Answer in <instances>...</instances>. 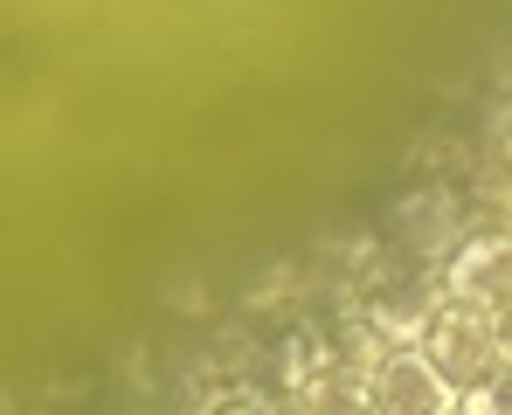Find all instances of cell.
<instances>
[{
  "label": "cell",
  "mask_w": 512,
  "mask_h": 415,
  "mask_svg": "<svg viewBox=\"0 0 512 415\" xmlns=\"http://www.w3.org/2000/svg\"><path fill=\"white\" fill-rule=\"evenodd\" d=\"M291 415H374V374H353V367H333L319 388L305 395H284Z\"/></svg>",
  "instance_id": "obj_7"
},
{
  "label": "cell",
  "mask_w": 512,
  "mask_h": 415,
  "mask_svg": "<svg viewBox=\"0 0 512 415\" xmlns=\"http://www.w3.org/2000/svg\"><path fill=\"white\" fill-rule=\"evenodd\" d=\"M450 305V291H443V277H429V270H409L402 284H388L381 298H367L360 312H367V326L381 332L395 353L402 346H423V332H429V319Z\"/></svg>",
  "instance_id": "obj_4"
},
{
  "label": "cell",
  "mask_w": 512,
  "mask_h": 415,
  "mask_svg": "<svg viewBox=\"0 0 512 415\" xmlns=\"http://www.w3.org/2000/svg\"><path fill=\"white\" fill-rule=\"evenodd\" d=\"M478 229H485V222H478L471 194L450 187V180H423V187L395 208V236L409 243L416 263H443V249H457L464 236H478Z\"/></svg>",
  "instance_id": "obj_2"
},
{
  "label": "cell",
  "mask_w": 512,
  "mask_h": 415,
  "mask_svg": "<svg viewBox=\"0 0 512 415\" xmlns=\"http://www.w3.org/2000/svg\"><path fill=\"white\" fill-rule=\"evenodd\" d=\"M471 208H478V215H499V229H512V166H478Z\"/></svg>",
  "instance_id": "obj_9"
},
{
  "label": "cell",
  "mask_w": 512,
  "mask_h": 415,
  "mask_svg": "<svg viewBox=\"0 0 512 415\" xmlns=\"http://www.w3.org/2000/svg\"><path fill=\"white\" fill-rule=\"evenodd\" d=\"M443 291L457 305H485V312L512 305V229L464 236V243L450 249V263H443Z\"/></svg>",
  "instance_id": "obj_3"
},
{
  "label": "cell",
  "mask_w": 512,
  "mask_h": 415,
  "mask_svg": "<svg viewBox=\"0 0 512 415\" xmlns=\"http://www.w3.org/2000/svg\"><path fill=\"white\" fill-rule=\"evenodd\" d=\"M492 326H499V360H512V305L492 312Z\"/></svg>",
  "instance_id": "obj_14"
},
{
  "label": "cell",
  "mask_w": 512,
  "mask_h": 415,
  "mask_svg": "<svg viewBox=\"0 0 512 415\" xmlns=\"http://www.w3.org/2000/svg\"><path fill=\"white\" fill-rule=\"evenodd\" d=\"M485 153H492V166H512V111H492V132H485Z\"/></svg>",
  "instance_id": "obj_13"
},
{
  "label": "cell",
  "mask_w": 512,
  "mask_h": 415,
  "mask_svg": "<svg viewBox=\"0 0 512 415\" xmlns=\"http://www.w3.org/2000/svg\"><path fill=\"white\" fill-rule=\"evenodd\" d=\"M333 353H340V367H353V374H374V367H381L395 346L367 326V312H346L340 326H333Z\"/></svg>",
  "instance_id": "obj_8"
},
{
  "label": "cell",
  "mask_w": 512,
  "mask_h": 415,
  "mask_svg": "<svg viewBox=\"0 0 512 415\" xmlns=\"http://www.w3.org/2000/svg\"><path fill=\"white\" fill-rule=\"evenodd\" d=\"M374 415H450V381L423 360V346H402L374 367Z\"/></svg>",
  "instance_id": "obj_5"
},
{
  "label": "cell",
  "mask_w": 512,
  "mask_h": 415,
  "mask_svg": "<svg viewBox=\"0 0 512 415\" xmlns=\"http://www.w3.org/2000/svg\"><path fill=\"white\" fill-rule=\"evenodd\" d=\"M277 395H305V388H319L333 367H340V353H333V326H291L277 339Z\"/></svg>",
  "instance_id": "obj_6"
},
{
  "label": "cell",
  "mask_w": 512,
  "mask_h": 415,
  "mask_svg": "<svg viewBox=\"0 0 512 415\" xmlns=\"http://www.w3.org/2000/svg\"><path fill=\"white\" fill-rule=\"evenodd\" d=\"M284 409H291L284 395L270 402V395H250V388H243V395H222V402H215L208 415H284Z\"/></svg>",
  "instance_id": "obj_11"
},
{
  "label": "cell",
  "mask_w": 512,
  "mask_h": 415,
  "mask_svg": "<svg viewBox=\"0 0 512 415\" xmlns=\"http://www.w3.org/2000/svg\"><path fill=\"white\" fill-rule=\"evenodd\" d=\"M464 415H512V360H499L478 388H464Z\"/></svg>",
  "instance_id": "obj_10"
},
{
  "label": "cell",
  "mask_w": 512,
  "mask_h": 415,
  "mask_svg": "<svg viewBox=\"0 0 512 415\" xmlns=\"http://www.w3.org/2000/svg\"><path fill=\"white\" fill-rule=\"evenodd\" d=\"M270 298H291V270H263V284H256L243 305H250V312H270Z\"/></svg>",
  "instance_id": "obj_12"
},
{
  "label": "cell",
  "mask_w": 512,
  "mask_h": 415,
  "mask_svg": "<svg viewBox=\"0 0 512 415\" xmlns=\"http://www.w3.org/2000/svg\"><path fill=\"white\" fill-rule=\"evenodd\" d=\"M423 360L464 395V388H478L492 367H499V326H492V312L485 305H443L423 332Z\"/></svg>",
  "instance_id": "obj_1"
}]
</instances>
